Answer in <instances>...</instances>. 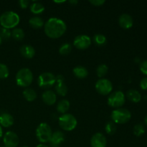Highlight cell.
<instances>
[{
	"mask_svg": "<svg viewBox=\"0 0 147 147\" xmlns=\"http://www.w3.org/2000/svg\"><path fill=\"white\" fill-rule=\"evenodd\" d=\"M52 134L53 132L51 128L46 123H40L36 129V136L39 142L42 144L50 142Z\"/></svg>",
	"mask_w": 147,
	"mask_h": 147,
	"instance_id": "obj_4",
	"label": "cell"
},
{
	"mask_svg": "<svg viewBox=\"0 0 147 147\" xmlns=\"http://www.w3.org/2000/svg\"><path fill=\"white\" fill-rule=\"evenodd\" d=\"M5 147H17L19 144V137L16 133L13 131H7L3 137Z\"/></svg>",
	"mask_w": 147,
	"mask_h": 147,
	"instance_id": "obj_11",
	"label": "cell"
},
{
	"mask_svg": "<svg viewBox=\"0 0 147 147\" xmlns=\"http://www.w3.org/2000/svg\"><path fill=\"white\" fill-rule=\"evenodd\" d=\"M93 41L98 46H103L106 45L107 40H106V36L103 34H96L93 37Z\"/></svg>",
	"mask_w": 147,
	"mask_h": 147,
	"instance_id": "obj_26",
	"label": "cell"
},
{
	"mask_svg": "<svg viewBox=\"0 0 147 147\" xmlns=\"http://www.w3.org/2000/svg\"><path fill=\"white\" fill-rule=\"evenodd\" d=\"M55 3H63V2H65V1H54Z\"/></svg>",
	"mask_w": 147,
	"mask_h": 147,
	"instance_id": "obj_42",
	"label": "cell"
},
{
	"mask_svg": "<svg viewBox=\"0 0 147 147\" xmlns=\"http://www.w3.org/2000/svg\"><path fill=\"white\" fill-rule=\"evenodd\" d=\"M20 53L24 57L31 59L35 55V50L30 45H24L20 47Z\"/></svg>",
	"mask_w": 147,
	"mask_h": 147,
	"instance_id": "obj_16",
	"label": "cell"
},
{
	"mask_svg": "<svg viewBox=\"0 0 147 147\" xmlns=\"http://www.w3.org/2000/svg\"><path fill=\"white\" fill-rule=\"evenodd\" d=\"M69 2H70V4H73V5H75V4H77L78 1H76V0H73V1H69Z\"/></svg>",
	"mask_w": 147,
	"mask_h": 147,
	"instance_id": "obj_38",
	"label": "cell"
},
{
	"mask_svg": "<svg viewBox=\"0 0 147 147\" xmlns=\"http://www.w3.org/2000/svg\"><path fill=\"white\" fill-rule=\"evenodd\" d=\"M29 24H30V25L31 26L32 28L40 29L44 26L45 23L44 21L42 20V19L35 16V17H31V18L30 19V20H29Z\"/></svg>",
	"mask_w": 147,
	"mask_h": 147,
	"instance_id": "obj_21",
	"label": "cell"
},
{
	"mask_svg": "<svg viewBox=\"0 0 147 147\" xmlns=\"http://www.w3.org/2000/svg\"><path fill=\"white\" fill-rule=\"evenodd\" d=\"M109 71V67L106 64H100L96 69V73L99 78H103L106 76Z\"/></svg>",
	"mask_w": 147,
	"mask_h": 147,
	"instance_id": "obj_27",
	"label": "cell"
},
{
	"mask_svg": "<svg viewBox=\"0 0 147 147\" xmlns=\"http://www.w3.org/2000/svg\"><path fill=\"white\" fill-rule=\"evenodd\" d=\"M140 88L142 90H147V77L144 78L140 81Z\"/></svg>",
	"mask_w": 147,
	"mask_h": 147,
	"instance_id": "obj_34",
	"label": "cell"
},
{
	"mask_svg": "<svg viewBox=\"0 0 147 147\" xmlns=\"http://www.w3.org/2000/svg\"><path fill=\"white\" fill-rule=\"evenodd\" d=\"M9 74L8 67L3 63H0V79L7 78Z\"/></svg>",
	"mask_w": 147,
	"mask_h": 147,
	"instance_id": "obj_31",
	"label": "cell"
},
{
	"mask_svg": "<svg viewBox=\"0 0 147 147\" xmlns=\"http://www.w3.org/2000/svg\"><path fill=\"white\" fill-rule=\"evenodd\" d=\"M72 50V45L70 43H63L61 46H60V49H59V53L60 55H66L69 54Z\"/></svg>",
	"mask_w": 147,
	"mask_h": 147,
	"instance_id": "obj_30",
	"label": "cell"
},
{
	"mask_svg": "<svg viewBox=\"0 0 147 147\" xmlns=\"http://www.w3.org/2000/svg\"><path fill=\"white\" fill-rule=\"evenodd\" d=\"M91 44V40L89 36L86 34H80L76 37L73 41V45L79 50H85L89 47Z\"/></svg>",
	"mask_w": 147,
	"mask_h": 147,
	"instance_id": "obj_10",
	"label": "cell"
},
{
	"mask_svg": "<svg viewBox=\"0 0 147 147\" xmlns=\"http://www.w3.org/2000/svg\"><path fill=\"white\" fill-rule=\"evenodd\" d=\"M14 123V118L8 113H3L0 115V126L7 128L12 126Z\"/></svg>",
	"mask_w": 147,
	"mask_h": 147,
	"instance_id": "obj_17",
	"label": "cell"
},
{
	"mask_svg": "<svg viewBox=\"0 0 147 147\" xmlns=\"http://www.w3.org/2000/svg\"><path fill=\"white\" fill-rule=\"evenodd\" d=\"M32 80V72L27 67L20 69L16 75V83L20 87L26 88L30 86Z\"/></svg>",
	"mask_w": 147,
	"mask_h": 147,
	"instance_id": "obj_3",
	"label": "cell"
},
{
	"mask_svg": "<svg viewBox=\"0 0 147 147\" xmlns=\"http://www.w3.org/2000/svg\"><path fill=\"white\" fill-rule=\"evenodd\" d=\"M36 147H49V146H47V145L44 144H41L37 145V146H36Z\"/></svg>",
	"mask_w": 147,
	"mask_h": 147,
	"instance_id": "obj_40",
	"label": "cell"
},
{
	"mask_svg": "<svg viewBox=\"0 0 147 147\" xmlns=\"http://www.w3.org/2000/svg\"><path fill=\"white\" fill-rule=\"evenodd\" d=\"M22 147H28L27 146H22Z\"/></svg>",
	"mask_w": 147,
	"mask_h": 147,
	"instance_id": "obj_44",
	"label": "cell"
},
{
	"mask_svg": "<svg viewBox=\"0 0 147 147\" xmlns=\"http://www.w3.org/2000/svg\"><path fill=\"white\" fill-rule=\"evenodd\" d=\"M126 97L133 103H139L142 100V95L135 89H130L126 92Z\"/></svg>",
	"mask_w": 147,
	"mask_h": 147,
	"instance_id": "obj_18",
	"label": "cell"
},
{
	"mask_svg": "<svg viewBox=\"0 0 147 147\" xmlns=\"http://www.w3.org/2000/svg\"><path fill=\"white\" fill-rule=\"evenodd\" d=\"M73 74L76 78L79 79H83L86 78L88 75V71L85 67L81 65L76 66L73 70Z\"/></svg>",
	"mask_w": 147,
	"mask_h": 147,
	"instance_id": "obj_19",
	"label": "cell"
},
{
	"mask_svg": "<svg viewBox=\"0 0 147 147\" xmlns=\"http://www.w3.org/2000/svg\"><path fill=\"white\" fill-rule=\"evenodd\" d=\"M119 24L122 28L130 29L134 24V20L131 16L129 14H122L119 18Z\"/></svg>",
	"mask_w": 147,
	"mask_h": 147,
	"instance_id": "obj_14",
	"label": "cell"
},
{
	"mask_svg": "<svg viewBox=\"0 0 147 147\" xmlns=\"http://www.w3.org/2000/svg\"><path fill=\"white\" fill-rule=\"evenodd\" d=\"M131 118V113L128 109H115L111 113L112 121L115 123L123 124L130 121Z\"/></svg>",
	"mask_w": 147,
	"mask_h": 147,
	"instance_id": "obj_5",
	"label": "cell"
},
{
	"mask_svg": "<svg viewBox=\"0 0 147 147\" xmlns=\"http://www.w3.org/2000/svg\"><path fill=\"white\" fill-rule=\"evenodd\" d=\"M23 96L25 98V100H27V101L31 102L36 99V98H37V93L32 88H26L23 91Z\"/></svg>",
	"mask_w": 147,
	"mask_h": 147,
	"instance_id": "obj_22",
	"label": "cell"
},
{
	"mask_svg": "<svg viewBox=\"0 0 147 147\" xmlns=\"http://www.w3.org/2000/svg\"><path fill=\"white\" fill-rule=\"evenodd\" d=\"M140 70L144 75L147 76V60H144L140 63Z\"/></svg>",
	"mask_w": 147,
	"mask_h": 147,
	"instance_id": "obj_33",
	"label": "cell"
},
{
	"mask_svg": "<svg viewBox=\"0 0 147 147\" xmlns=\"http://www.w3.org/2000/svg\"><path fill=\"white\" fill-rule=\"evenodd\" d=\"M96 90L100 94L103 96H106V95L111 93V92L113 90V85L112 83L108 79L100 78L96 82Z\"/></svg>",
	"mask_w": 147,
	"mask_h": 147,
	"instance_id": "obj_9",
	"label": "cell"
},
{
	"mask_svg": "<svg viewBox=\"0 0 147 147\" xmlns=\"http://www.w3.org/2000/svg\"><path fill=\"white\" fill-rule=\"evenodd\" d=\"M77 123V119L70 113H65L59 118V125L63 130L66 131H70L76 129Z\"/></svg>",
	"mask_w": 147,
	"mask_h": 147,
	"instance_id": "obj_6",
	"label": "cell"
},
{
	"mask_svg": "<svg viewBox=\"0 0 147 147\" xmlns=\"http://www.w3.org/2000/svg\"><path fill=\"white\" fill-rule=\"evenodd\" d=\"M42 98L45 104L48 105V106H53L56 103L57 96H56V93L53 90H47L42 93Z\"/></svg>",
	"mask_w": 147,
	"mask_h": 147,
	"instance_id": "obj_15",
	"label": "cell"
},
{
	"mask_svg": "<svg viewBox=\"0 0 147 147\" xmlns=\"http://www.w3.org/2000/svg\"><path fill=\"white\" fill-rule=\"evenodd\" d=\"M3 136V131H2V128H1V126H0V139H1V137H2Z\"/></svg>",
	"mask_w": 147,
	"mask_h": 147,
	"instance_id": "obj_39",
	"label": "cell"
},
{
	"mask_svg": "<svg viewBox=\"0 0 147 147\" xmlns=\"http://www.w3.org/2000/svg\"><path fill=\"white\" fill-rule=\"evenodd\" d=\"M56 83L55 76L50 72L43 73L39 76L37 83L42 88H49L54 86Z\"/></svg>",
	"mask_w": 147,
	"mask_h": 147,
	"instance_id": "obj_8",
	"label": "cell"
},
{
	"mask_svg": "<svg viewBox=\"0 0 147 147\" xmlns=\"http://www.w3.org/2000/svg\"><path fill=\"white\" fill-rule=\"evenodd\" d=\"M70 109V102L66 99L60 100L57 105V111L60 113L65 114Z\"/></svg>",
	"mask_w": 147,
	"mask_h": 147,
	"instance_id": "obj_20",
	"label": "cell"
},
{
	"mask_svg": "<svg viewBox=\"0 0 147 147\" xmlns=\"http://www.w3.org/2000/svg\"><path fill=\"white\" fill-rule=\"evenodd\" d=\"M1 42H2V39H1V37H0V45L1 44Z\"/></svg>",
	"mask_w": 147,
	"mask_h": 147,
	"instance_id": "obj_43",
	"label": "cell"
},
{
	"mask_svg": "<svg viewBox=\"0 0 147 147\" xmlns=\"http://www.w3.org/2000/svg\"><path fill=\"white\" fill-rule=\"evenodd\" d=\"M20 16L12 11H4L0 16V24L7 29L14 28L20 22Z\"/></svg>",
	"mask_w": 147,
	"mask_h": 147,
	"instance_id": "obj_2",
	"label": "cell"
},
{
	"mask_svg": "<svg viewBox=\"0 0 147 147\" xmlns=\"http://www.w3.org/2000/svg\"><path fill=\"white\" fill-rule=\"evenodd\" d=\"M65 141V134L60 131L53 132L50 141V147H60Z\"/></svg>",
	"mask_w": 147,
	"mask_h": 147,
	"instance_id": "obj_13",
	"label": "cell"
},
{
	"mask_svg": "<svg viewBox=\"0 0 147 147\" xmlns=\"http://www.w3.org/2000/svg\"><path fill=\"white\" fill-rule=\"evenodd\" d=\"M19 5L22 9H26L30 5V1H27V0H20Z\"/></svg>",
	"mask_w": 147,
	"mask_h": 147,
	"instance_id": "obj_36",
	"label": "cell"
},
{
	"mask_svg": "<svg viewBox=\"0 0 147 147\" xmlns=\"http://www.w3.org/2000/svg\"><path fill=\"white\" fill-rule=\"evenodd\" d=\"M45 7L40 2H34L30 5V11L35 14H41L44 11Z\"/></svg>",
	"mask_w": 147,
	"mask_h": 147,
	"instance_id": "obj_24",
	"label": "cell"
},
{
	"mask_svg": "<svg viewBox=\"0 0 147 147\" xmlns=\"http://www.w3.org/2000/svg\"><path fill=\"white\" fill-rule=\"evenodd\" d=\"M55 80L56 83H62V82H64L65 78L62 75H57V76H55Z\"/></svg>",
	"mask_w": 147,
	"mask_h": 147,
	"instance_id": "obj_37",
	"label": "cell"
},
{
	"mask_svg": "<svg viewBox=\"0 0 147 147\" xmlns=\"http://www.w3.org/2000/svg\"><path fill=\"white\" fill-rule=\"evenodd\" d=\"M0 37L2 40L3 39L4 40H8L11 37V32L9 29L1 27L0 28Z\"/></svg>",
	"mask_w": 147,
	"mask_h": 147,
	"instance_id": "obj_32",
	"label": "cell"
},
{
	"mask_svg": "<svg viewBox=\"0 0 147 147\" xmlns=\"http://www.w3.org/2000/svg\"><path fill=\"white\" fill-rule=\"evenodd\" d=\"M0 147H5V146H1Z\"/></svg>",
	"mask_w": 147,
	"mask_h": 147,
	"instance_id": "obj_45",
	"label": "cell"
},
{
	"mask_svg": "<svg viewBox=\"0 0 147 147\" xmlns=\"http://www.w3.org/2000/svg\"><path fill=\"white\" fill-rule=\"evenodd\" d=\"M67 30L65 22L57 17H53L47 20L44 24L45 33L52 39H57L63 36Z\"/></svg>",
	"mask_w": 147,
	"mask_h": 147,
	"instance_id": "obj_1",
	"label": "cell"
},
{
	"mask_svg": "<svg viewBox=\"0 0 147 147\" xmlns=\"http://www.w3.org/2000/svg\"><path fill=\"white\" fill-rule=\"evenodd\" d=\"M134 134L136 136H141L145 133V127L144 126V124L142 123H138V124H136L134 127L133 129Z\"/></svg>",
	"mask_w": 147,
	"mask_h": 147,
	"instance_id": "obj_29",
	"label": "cell"
},
{
	"mask_svg": "<svg viewBox=\"0 0 147 147\" xmlns=\"http://www.w3.org/2000/svg\"><path fill=\"white\" fill-rule=\"evenodd\" d=\"M89 2L91 4L94 6H97V7H99V6H101L106 2L105 0H90Z\"/></svg>",
	"mask_w": 147,
	"mask_h": 147,
	"instance_id": "obj_35",
	"label": "cell"
},
{
	"mask_svg": "<svg viewBox=\"0 0 147 147\" xmlns=\"http://www.w3.org/2000/svg\"><path fill=\"white\" fill-rule=\"evenodd\" d=\"M56 93L60 96H65L67 93V87L65 82L62 83H56L55 87Z\"/></svg>",
	"mask_w": 147,
	"mask_h": 147,
	"instance_id": "obj_23",
	"label": "cell"
},
{
	"mask_svg": "<svg viewBox=\"0 0 147 147\" xmlns=\"http://www.w3.org/2000/svg\"><path fill=\"white\" fill-rule=\"evenodd\" d=\"M107 140L103 134L96 133L92 136L90 139L91 147H106Z\"/></svg>",
	"mask_w": 147,
	"mask_h": 147,
	"instance_id": "obj_12",
	"label": "cell"
},
{
	"mask_svg": "<svg viewBox=\"0 0 147 147\" xmlns=\"http://www.w3.org/2000/svg\"><path fill=\"white\" fill-rule=\"evenodd\" d=\"M11 36L17 41L22 40L24 37V32L21 28H14L11 32Z\"/></svg>",
	"mask_w": 147,
	"mask_h": 147,
	"instance_id": "obj_25",
	"label": "cell"
},
{
	"mask_svg": "<svg viewBox=\"0 0 147 147\" xmlns=\"http://www.w3.org/2000/svg\"><path fill=\"white\" fill-rule=\"evenodd\" d=\"M144 123H145V125L147 126V115L146 116V117L144 118Z\"/></svg>",
	"mask_w": 147,
	"mask_h": 147,
	"instance_id": "obj_41",
	"label": "cell"
},
{
	"mask_svg": "<svg viewBox=\"0 0 147 147\" xmlns=\"http://www.w3.org/2000/svg\"><path fill=\"white\" fill-rule=\"evenodd\" d=\"M126 98L124 93L121 90L113 92L108 98V104L112 108L119 109L125 103Z\"/></svg>",
	"mask_w": 147,
	"mask_h": 147,
	"instance_id": "obj_7",
	"label": "cell"
},
{
	"mask_svg": "<svg viewBox=\"0 0 147 147\" xmlns=\"http://www.w3.org/2000/svg\"><path fill=\"white\" fill-rule=\"evenodd\" d=\"M105 130H106V132L109 135H113L116 133V123L113 121H109L106 124V126H105Z\"/></svg>",
	"mask_w": 147,
	"mask_h": 147,
	"instance_id": "obj_28",
	"label": "cell"
}]
</instances>
